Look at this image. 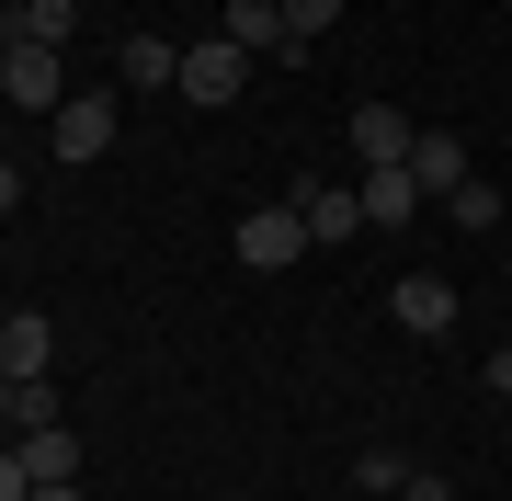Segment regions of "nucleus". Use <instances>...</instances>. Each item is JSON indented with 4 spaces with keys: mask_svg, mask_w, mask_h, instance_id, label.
<instances>
[{
    "mask_svg": "<svg viewBox=\"0 0 512 501\" xmlns=\"http://www.w3.org/2000/svg\"><path fill=\"white\" fill-rule=\"evenodd\" d=\"M69 46H0V103H23V114H57L69 103V69H57Z\"/></svg>",
    "mask_w": 512,
    "mask_h": 501,
    "instance_id": "f257e3e1",
    "label": "nucleus"
},
{
    "mask_svg": "<svg viewBox=\"0 0 512 501\" xmlns=\"http://www.w3.org/2000/svg\"><path fill=\"white\" fill-rule=\"evenodd\" d=\"M46 126H57V160H103V149H114V126H126V103H114V92H69Z\"/></svg>",
    "mask_w": 512,
    "mask_h": 501,
    "instance_id": "f03ea898",
    "label": "nucleus"
},
{
    "mask_svg": "<svg viewBox=\"0 0 512 501\" xmlns=\"http://www.w3.org/2000/svg\"><path fill=\"white\" fill-rule=\"evenodd\" d=\"M285 205H296V228H308V251H342L353 228H365V194L353 183H296Z\"/></svg>",
    "mask_w": 512,
    "mask_h": 501,
    "instance_id": "7ed1b4c3",
    "label": "nucleus"
},
{
    "mask_svg": "<svg viewBox=\"0 0 512 501\" xmlns=\"http://www.w3.org/2000/svg\"><path fill=\"white\" fill-rule=\"evenodd\" d=\"M296 251H308V228H296V205H251V217H239V262H251V274H285Z\"/></svg>",
    "mask_w": 512,
    "mask_h": 501,
    "instance_id": "20e7f679",
    "label": "nucleus"
},
{
    "mask_svg": "<svg viewBox=\"0 0 512 501\" xmlns=\"http://www.w3.org/2000/svg\"><path fill=\"white\" fill-rule=\"evenodd\" d=\"M239 80H251V57H239L228 35L183 46V103H239Z\"/></svg>",
    "mask_w": 512,
    "mask_h": 501,
    "instance_id": "39448f33",
    "label": "nucleus"
},
{
    "mask_svg": "<svg viewBox=\"0 0 512 501\" xmlns=\"http://www.w3.org/2000/svg\"><path fill=\"white\" fill-rule=\"evenodd\" d=\"M80 0H0V46H69Z\"/></svg>",
    "mask_w": 512,
    "mask_h": 501,
    "instance_id": "423d86ee",
    "label": "nucleus"
},
{
    "mask_svg": "<svg viewBox=\"0 0 512 501\" xmlns=\"http://www.w3.org/2000/svg\"><path fill=\"white\" fill-rule=\"evenodd\" d=\"M114 80H126V92H183V46L171 35H126L114 46Z\"/></svg>",
    "mask_w": 512,
    "mask_h": 501,
    "instance_id": "0eeeda50",
    "label": "nucleus"
},
{
    "mask_svg": "<svg viewBox=\"0 0 512 501\" xmlns=\"http://www.w3.org/2000/svg\"><path fill=\"white\" fill-rule=\"evenodd\" d=\"M57 365V319L46 308H12L0 319V376H46Z\"/></svg>",
    "mask_w": 512,
    "mask_h": 501,
    "instance_id": "6e6552de",
    "label": "nucleus"
},
{
    "mask_svg": "<svg viewBox=\"0 0 512 501\" xmlns=\"http://www.w3.org/2000/svg\"><path fill=\"white\" fill-rule=\"evenodd\" d=\"M217 35L239 46V57H296V35H285V0H228V23Z\"/></svg>",
    "mask_w": 512,
    "mask_h": 501,
    "instance_id": "1a4fd4ad",
    "label": "nucleus"
},
{
    "mask_svg": "<svg viewBox=\"0 0 512 501\" xmlns=\"http://www.w3.org/2000/svg\"><path fill=\"white\" fill-rule=\"evenodd\" d=\"M342 137H353V160L376 171V160H410V137H421V126H410L399 103H353V126H342Z\"/></svg>",
    "mask_w": 512,
    "mask_h": 501,
    "instance_id": "9d476101",
    "label": "nucleus"
},
{
    "mask_svg": "<svg viewBox=\"0 0 512 501\" xmlns=\"http://www.w3.org/2000/svg\"><path fill=\"white\" fill-rule=\"evenodd\" d=\"M353 194H365V228H410V217H421V183H410V160H376Z\"/></svg>",
    "mask_w": 512,
    "mask_h": 501,
    "instance_id": "9b49d317",
    "label": "nucleus"
},
{
    "mask_svg": "<svg viewBox=\"0 0 512 501\" xmlns=\"http://www.w3.org/2000/svg\"><path fill=\"white\" fill-rule=\"evenodd\" d=\"M410 183H421V194H456V183H467V137H456V126H421V137H410Z\"/></svg>",
    "mask_w": 512,
    "mask_h": 501,
    "instance_id": "f8f14e48",
    "label": "nucleus"
},
{
    "mask_svg": "<svg viewBox=\"0 0 512 501\" xmlns=\"http://www.w3.org/2000/svg\"><path fill=\"white\" fill-rule=\"evenodd\" d=\"M387 308H399V331H421V342L456 331V285H444V274H399V297H387Z\"/></svg>",
    "mask_w": 512,
    "mask_h": 501,
    "instance_id": "ddd939ff",
    "label": "nucleus"
},
{
    "mask_svg": "<svg viewBox=\"0 0 512 501\" xmlns=\"http://www.w3.org/2000/svg\"><path fill=\"white\" fill-rule=\"evenodd\" d=\"M12 445H23V467H35V490H57V479H80V433H12Z\"/></svg>",
    "mask_w": 512,
    "mask_h": 501,
    "instance_id": "4468645a",
    "label": "nucleus"
},
{
    "mask_svg": "<svg viewBox=\"0 0 512 501\" xmlns=\"http://www.w3.org/2000/svg\"><path fill=\"white\" fill-rule=\"evenodd\" d=\"M444 217H456L467 240H490V228H501V194H490V183H478V171H467V183L444 194Z\"/></svg>",
    "mask_w": 512,
    "mask_h": 501,
    "instance_id": "2eb2a0df",
    "label": "nucleus"
},
{
    "mask_svg": "<svg viewBox=\"0 0 512 501\" xmlns=\"http://www.w3.org/2000/svg\"><path fill=\"white\" fill-rule=\"evenodd\" d=\"M399 479H410V456H399V445H365V456H353V490H376V501H399Z\"/></svg>",
    "mask_w": 512,
    "mask_h": 501,
    "instance_id": "dca6fc26",
    "label": "nucleus"
},
{
    "mask_svg": "<svg viewBox=\"0 0 512 501\" xmlns=\"http://www.w3.org/2000/svg\"><path fill=\"white\" fill-rule=\"evenodd\" d=\"M57 422V388L46 376H12V433H46Z\"/></svg>",
    "mask_w": 512,
    "mask_h": 501,
    "instance_id": "f3484780",
    "label": "nucleus"
},
{
    "mask_svg": "<svg viewBox=\"0 0 512 501\" xmlns=\"http://www.w3.org/2000/svg\"><path fill=\"white\" fill-rule=\"evenodd\" d=\"M330 23H342V0H285V35H296V46H319Z\"/></svg>",
    "mask_w": 512,
    "mask_h": 501,
    "instance_id": "a211bd4d",
    "label": "nucleus"
},
{
    "mask_svg": "<svg viewBox=\"0 0 512 501\" xmlns=\"http://www.w3.org/2000/svg\"><path fill=\"white\" fill-rule=\"evenodd\" d=\"M0 501H35V467H23V445H0Z\"/></svg>",
    "mask_w": 512,
    "mask_h": 501,
    "instance_id": "6ab92c4d",
    "label": "nucleus"
},
{
    "mask_svg": "<svg viewBox=\"0 0 512 501\" xmlns=\"http://www.w3.org/2000/svg\"><path fill=\"white\" fill-rule=\"evenodd\" d=\"M399 501H456V479H444V467H410V479H399Z\"/></svg>",
    "mask_w": 512,
    "mask_h": 501,
    "instance_id": "aec40b11",
    "label": "nucleus"
},
{
    "mask_svg": "<svg viewBox=\"0 0 512 501\" xmlns=\"http://www.w3.org/2000/svg\"><path fill=\"white\" fill-rule=\"evenodd\" d=\"M12 205H23V171H12V160H0V217H12Z\"/></svg>",
    "mask_w": 512,
    "mask_h": 501,
    "instance_id": "412c9836",
    "label": "nucleus"
},
{
    "mask_svg": "<svg viewBox=\"0 0 512 501\" xmlns=\"http://www.w3.org/2000/svg\"><path fill=\"white\" fill-rule=\"evenodd\" d=\"M490 388H501V399H512V342H501V353H490Z\"/></svg>",
    "mask_w": 512,
    "mask_h": 501,
    "instance_id": "4be33fe9",
    "label": "nucleus"
},
{
    "mask_svg": "<svg viewBox=\"0 0 512 501\" xmlns=\"http://www.w3.org/2000/svg\"><path fill=\"white\" fill-rule=\"evenodd\" d=\"M35 501H80V479H57V490H35Z\"/></svg>",
    "mask_w": 512,
    "mask_h": 501,
    "instance_id": "5701e85b",
    "label": "nucleus"
},
{
    "mask_svg": "<svg viewBox=\"0 0 512 501\" xmlns=\"http://www.w3.org/2000/svg\"><path fill=\"white\" fill-rule=\"evenodd\" d=\"M0 433H12V376H0Z\"/></svg>",
    "mask_w": 512,
    "mask_h": 501,
    "instance_id": "b1692460",
    "label": "nucleus"
}]
</instances>
